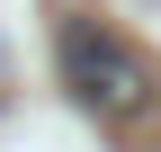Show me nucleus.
Returning <instances> with one entry per match:
<instances>
[{
    "label": "nucleus",
    "mask_w": 161,
    "mask_h": 152,
    "mask_svg": "<svg viewBox=\"0 0 161 152\" xmlns=\"http://www.w3.org/2000/svg\"><path fill=\"white\" fill-rule=\"evenodd\" d=\"M54 63H63V90L90 107V117H108V125L152 107V72H143V54H134L125 36H108L98 18H63Z\"/></svg>",
    "instance_id": "nucleus-1"
}]
</instances>
